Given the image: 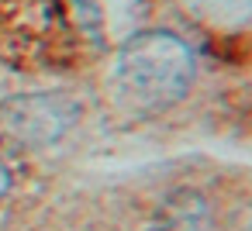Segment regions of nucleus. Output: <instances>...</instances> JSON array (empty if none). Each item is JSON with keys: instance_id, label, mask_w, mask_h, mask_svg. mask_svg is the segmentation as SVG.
<instances>
[{"instance_id": "obj_1", "label": "nucleus", "mask_w": 252, "mask_h": 231, "mask_svg": "<svg viewBox=\"0 0 252 231\" xmlns=\"http://www.w3.org/2000/svg\"><path fill=\"white\" fill-rule=\"evenodd\" d=\"M197 76L193 49L162 28L131 35L114 59L111 69V90L121 107H128L138 117L166 114L176 107Z\"/></svg>"}, {"instance_id": "obj_2", "label": "nucleus", "mask_w": 252, "mask_h": 231, "mask_svg": "<svg viewBox=\"0 0 252 231\" xmlns=\"http://www.w3.org/2000/svg\"><path fill=\"white\" fill-rule=\"evenodd\" d=\"M80 117V104L66 93H25L0 104V138L18 145H49Z\"/></svg>"}, {"instance_id": "obj_3", "label": "nucleus", "mask_w": 252, "mask_h": 231, "mask_svg": "<svg viewBox=\"0 0 252 231\" xmlns=\"http://www.w3.org/2000/svg\"><path fill=\"white\" fill-rule=\"evenodd\" d=\"M180 11L207 31H242L252 21V0H176Z\"/></svg>"}, {"instance_id": "obj_4", "label": "nucleus", "mask_w": 252, "mask_h": 231, "mask_svg": "<svg viewBox=\"0 0 252 231\" xmlns=\"http://www.w3.org/2000/svg\"><path fill=\"white\" fill-rule=\"evenodd\" d=\"M11 190V169H7V162L0 159V197H4Z\"/></svg>"}]
</instances>
